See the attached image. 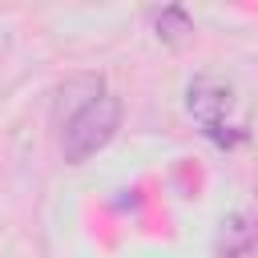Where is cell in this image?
Returning a JSON list of instances; mask_svg holds the SVG:
<instances>
[{
    "label": "cell",
    "instance_id": "1",
    "mask_svg": "<svg viewBox=\"0 0 258 258\" xmlns=\"http://www.w3.org/2000/svg\"><path fill=\"white\" fill-rule=\"evenodd\" d=\"M117 125H121V101H117L113 93L89 97V101L64 121V133H60V153H64V161H73V165L89 161L97 149H105V145L113 141Z\"/></svg>",
    "mask_w": 258,
    "mask_h": 258
},
{
    "label": "cell",
    "instance_id": "2",
    "mask_svg": "<svg viewBox=\"0 0 258 258\" xmlns=\"http://www.w3.org/2000/svg\"><path fill=\"white\" fill-rule=\"evenodd\" d=\"M230 105H234V89H230L226 81H218V77H198V81L189 85V93H185V109H189L194 121L206 125V133L226 121Z\"/></svg>",
    "mask_w": 258,
    "mask_h": 258
},
{
    "label": "cell",
    "instance_id": "3",
    "mask_svg": "<svg viewBox=\"0 0 258 258\" xmlns=\"http://www.w3.org/2000/svg\"><path fill=\"white\" fill-rule=\"evenodd\" d=\"M258 250V218L230 214L218 230V258H250Z\"/></svg>",
    "mask_w": 258,
    "mask_h": 258
},
{
    "label": "cell",
    "instance_id": "4",
    "mask_svg": "<svg viewBox=\"0 0 258 258\" xmlns=\"http://www.w3.org/2000/svg\"><path fill=\"white\" fill-rule=\"evenodd\" d=\"M189 32H194V20L185 16V8H165V12L157 16V36H161V40L177 44V40H185Z\"/></svg>",
    "mask_w": 258,
    "mask_h": 258
}]
</instances>
